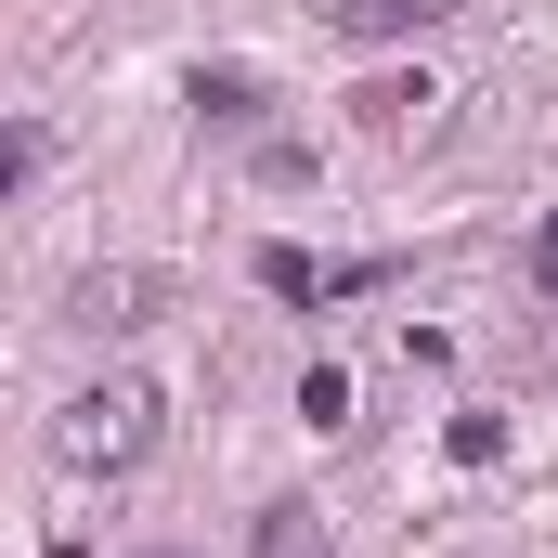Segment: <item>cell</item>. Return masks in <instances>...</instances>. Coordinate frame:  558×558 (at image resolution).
Here are the masks:
<instances>
[{
	"instance_id": "3",
	"label": "cell",
	"mask_w": 558,
	"mask_h": 558,
	"mask_svg": "<svg viewBox=\"0 0 558 558\" xmlns=\"http://www.w3.org/2000/svg\"><path fill=\"white\" fill-rule=\"evenodd\" d=\"M260 286L299 299V312H325V299H364V286H390V260H325V247H260Z\"/></svg>"
},
{
	"instance_id": "10",
	"label": "cell",
	"mask_w": 558,
	"mask_h": 558,
	"mask_svg": "<svg viewBox=\"0 0 558 558\" xmlns=\"http://www.w3.org/2000/svg\"><path fill=\"white\" fill-rule=\"evenodd\" d=\"M143 558H182V546H143Z\"/></svg>"
},
{
	"instance_id": "1",
	"label": "cell",
	"mask_w": 558,
	"mask_h": 558,
	"mask_svg": "<svg viewBox=\"0 0 558 558\" xmlns=\"http://www.w3.org/2000/svg\"><path fill=\"white\" fill-rule=\"evenodd\" d=\"M156 428H169V403H156L143 377H92V390L52 416V454H65L78 481H131L143 454H156Z\"/></svg>"
},
{
	"instance_id": "6",
	"label": "cell",
	"mask_w": 558,
	"mask_h": 558,
	"mask_svg": "<svg viewBox=\"0 0 558 558\" xmlns=\"http://www.w3.org/2000/svg\"><path fill=\"white\" fill-rule=\"evenodd\" d=\"M454 0H325V26L338 39H416V26H441Z\"/></svg>"
},
{
	"instance_id": "5",
	"label": "cell",
	"mask_w": 558,
	"mask_h": 558,
	"mask_svg": "<svg viewBox=\"0 0 558 558\" xmlns=\"http://www.w3.org/2000/svg\"><path fill=\"white\" fill-rule=\"evenodd\" d=\"M195 118H208V131H260V118H274V92H260L247 65H195Z\"/></svg>"
},
{
	"instance_id": "9",
	"label": "cell",
	"mask_w": 558,
	"mask_h": 558,
	"mask_svg": "<svg viewBox=\"0 0 558 558\" xmlns=\"http://www.w3.org/2000/svg\"><path fill=\"white\" fill-rule=\"evenodd\" d=\"M533 286H546V299H558V221H546V234H533Z\"/></svg>"
},
{
	"instance_id": "2",
	"label": "cell",
	"mask_w": 558,
	"mask_h": 558,
	"mask_svg": "<svg viewBox=\"0 0 558 558\" xmlns=\"http://www.w3.org/2000/svg\"><path fill=\"white\" fill-rule=\"evenodd\" d=\"M156 299H169V274L105 260V274H78V286H65V325H78V338H131V325H156Z\"/></svg>"
},
{
	"instance_id": "4",
	"label": "cell",
	"mask_w": 558,
	"mask_h": 558,
	"mask_svg": "<svg viewBox=\"0 0 558 558\" xmlns=\"http://www.w3.org/2000/svg\"><path fill=\"white\" fill-rule=\"evenodd\" d=\"M351 118H364L377 143H428V131H441V92H428V78H364Z\"/></svg>"
},
{
	"instance_id": "7",
	"label": "cell",
	"mask_w": 558,
	"mask_h": 558,
	"mask_svg": "<svg viewBox=\"0 0 558 558\" xmlns=\"http://www.w3.org/2000/svg\"><path fill=\"white\" fill-rule=\"evenodd\" d=\"M247 558H338V546H325V507H299V494L260 507V546H247Z\"/></svg>"
},
{
	"instance_id": "8",
	"label": "cell",
	"mask_w": 558,
	"mask_h": 558,
	"mask_svg": "<svg viewBox=\"0 0 558 558\" xmlns=\"http://www.w3.org/2000/svg\"><path fill=\"white\" fill-rule=\"evenodd\" d=\"M299 416H312V428H351V377H338V364H312V377H299Z\"/></svg>"
}]
</instances>
